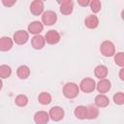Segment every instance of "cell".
<instances>
[{
	"mask_svg": "<svg viewBox=\"0 0 124 124\" xmlns=\"http://www.w3.org/2000/svg\"><path fill=\"white\" fill-rule=\"evenodd\" d=\"M63 95L67 99H74L79 94V87L75 82H67L63 86Z\"/></svg>",
	"mask_w": 124,
	"mask_h": 124,
	"instance_id": "obj_1",
	"label": "cell"
},
{
	"mask_svg": "<svg viewBox=\"0 0 124 124\" xmlns=\"http://www.w3.org/2000/svg\"><path fill=\"white\" fill-rule=\"evenodd\" d=\"M100 52L105 57H111L115 53L114 44L110 41H104L100 46Z\"/></svg>",
	"mask_w": 124,
	"mask_h": 124,
	"instance_id": "obj_2",
	"label": "cell"
},
{
	"mask_svg": "<svg viewBox=\"0 0 124 124\" xmlns=\"http://www.w3.org/2000/svg\"><path fill=\"white\" fill-rule=\"evenodd\" d=\"M78 87L84 93H91L96 88V82L91 78H85L81 79Z\"/></svg>",
	"mask_w": 124,
	"mask_h": 124,
	"instance_id": "obj_3",
	"label": "cell"
},
{
	"mask_svg": "<svg viewBox=\"0 0 124 124\" xmlns=\"http://www.w3.org/2000/svg\"><path fill=\"white\" fill-rule=\"evenodd\" d=\"M48 115H49V119H51L52 121L58 122V121H60V120H62L64 118L65 111H64V109L61 107L55 106V107H52L49 109Z\"/></svg>",
	"mask_w": 124,
	"mask_h": 124,
	"instance_id": "obj_4",
	"label": "cell"
},
{
	"mask_svg": "<svg viewBox=\"0 0 124 124\" xmlns=\"http://www.w3.org/2000/svg\"><path fill=\"white\" fill-rule=\"evenodd\" d=\"M56 21H57V15L55 12L49 10L42 14V22L45 25L50 26V25H53Z\"/></svg>",
	"mask_w": 124,
	"mask_h": 124,
	"instance_id": "obj_5",
	"label": "cell"
},
{
	"mask_svg": "<svg viewBox=\"0 0 124 124\" xmlns=\"http://www.w3.org/2000/svg\"><path fill=\"white\" fill-rule=\"evenodd\" d=\"M29 39V34L25 30H18L16 31L13 35V41L16 45H24L27 43Z\"/></svg>",
	"mask_w": 124,
	"mask_h": 124,
	"instance_id": "obj_6",
	"label": "cell"
},
{
	"mask_svg": "<svg viewBox=\"0 0 124 124\" xmlns=\"http://www.w3.org/2000/svg\"><path fill=\"white\" fill-rule=\"evenodd\" d=\"M60 39V34L56 30H48L45 35L46 43H47L48 45H56L59 43Z\"/></svg>",
	"mask_w": 124,
	"mask_h": 124,
	"instance_id": "obj_7",
	"label": "cell"
},
{
	"mask_svg": "<svg viewBox=\"0 0 124 124\" xmlns=\"http://www.w3.org/2000/svg\"><path fill=\"white\" fill-rule=\"evenodd\" d=\"M44 2L42 0H33L30 5V12L33 16H41L44 13Z\"/></svg>",
	"mask_w": 124,
	"mask_h": 124,
	"instance_id": "obj_8",
	"label": "cell"
},
{
	"mask_svg": "<svg viewBox=\"0 0 124 124\" xmlns=\"http://www.w3.org/2000/svg\"><path fill=\"white\" fill-rule=\"evenodd\" d=\"M111 88V82L109 79L108 78H101L99 80V82L96 84V89L99 93H102V94H105L107 92H108Z\"/></svg>",
	"mask_w": 124,
	"mask_h": 124,
	"instance_id": "obj_9",
	"label": "cell"
},
{
	"mask_svg": "<svg viewBox=\"0 0 124 124\" xmlns=\"http://www.w3.org/2000/svg\"><path fill=\"white\" fill-rule=\"evenodd\" d=\"M43 30H44V24L42 22L38 21V20L32 21L31 23H29V25L27 27V31L30 34H33V35H38Z\"/></svg>",
	"mask_w": 124,
	"mask_h": 124,
	"instance_id": "obj_10",
	"label": "cell"
},
{
	"mask_svg": "<svg viewBox=\"0 0 124 124\" xmlns=\"http://www.w3.org/2000/svg\"><path fill=\"white\" fill-rule=\"evenodd\" d=\"M34 121L36 124H46L49 121V115L45 110H39L34 114Z\"/></svg>",
	"mask_w": 124,
	"mask_h": 124,
	"instance_id": "obj_11",
	"label": "cell"
},
{
	"mask_svg": "<svg viewBox=\"0 0 124 124\" xmlns=\"http://www.w3.org/2000/svg\"><path fill=\"white\" fill-rule=\"evenodd\" d=\"M31 45L33 46L34 49H42L45 45H46V40H45V37H43L42 35L38 34V35H35L32 39H31Z\"/></svg>",
	"mask_w": 124,
	"mask_h": 124,
	"instance_id": "obj_12",
	"label": "cell"
},
{
	"mask_svg": "<svg viewBox=\"0 0 124 124\" xmlns=\"http://www.w3.org/2000/svg\"><path fill=\"white\" fill-rule=\"evenodd\" d=\"M14 45V41L13 39H11L10 37L4 36L2 38H0V51H9Z\"/></svg>",
	"mask_w": 124,
	"mask_h": 124,
	"instance_id": "obj_13",
	"label": "cell"
},
{
	"mask_svg": "<svg viewBox=\"0 0 124 124\" xmlns=\"http://www.w3.org/2000/svg\"><path fill=\"white\" fill-rule=\"evenodd\" d=\"M84 25L88 29H95L99 25V18L95 15H90L85 17L84 19Z\"/></svg>",
	"mask_w": 124,
	"mask_h": 124,
	"instance_id": "obj_14",
	"label": "cell"
},
{
	"mask_svg": "<svg viewBox=\"0 0 124 124\" xmlns=\"http://www.w3.org/2000/svg\"><path fill=\"white\" fill-rule=\"evenodd\" d=\"M94 103H95V106L97 108H106L109 105V99L105 94L100 93L99 95H97L95 97Z\"/></svg>",
	"mask_w": 124,
	"mask_h": 124,
	"instance_id": "obj_15",
	"label": "cell"
},
{
	"mask_svg": "<svg viewBox=\"0 0 124 124\" xmlns=\"http://www.w3.org/2000/svg\"><path fill=\"white\" fill-rule=\"evenodd\" d=\"M108 74V69L105 66V65H98L95 69H94V75L97 78L101 79V78H107Z\"/></svg>",
	"mask_w": 124,
	"mask_h": 124,
	"instance_id": "obj_16",
	"label": "cell"
},
{
	"mask_svg": "<svg viewBox=\"0 0 124 124\" xmlns=\"http://www.w3.org/2000/svg\"><path fill=\"white\" fill-rule=\"evenodd\" d=\"M16 75L21 79H26L30 76V69L26 65H21L16 69Z\"/></svg>",
	"mask_w": 124,
	"mask_h": 124,
	"instance_id": "obj_17",
	"label": "cell"
},
{
	"mask_svg": "<svg viewBox=\"0 0 124 124\" xmlns=\"http://www.w3.org/2000/svg\"><path fill=\"white\" fill-rule=\"evenodd\" d=\"M74 114L78 119H85L86 118V114H87V107L85 106H78L75 110H74Z\"/></svg>",
	"mask_w": 124,
	"mask_h": 124,
	"instance_id": "obj_18",
	"label": "cell"
},
{
	"mask_svg": "<svg viewBox=\"0 0 124 124\" xmlns=\"http://www.w3.org/2000/svg\"><path fill=\"white\" fill-rule=\"evenodd\" d=\"M73 10H74V3L73 1H70L68 3H65V4H62L60 5V8H59V11L62 15L64 16H69L73 13Z\"/></svg>",
	"mask_w": 124,
	"mask_h": 124,
	"instance_id": "obj_19",
	"label": "cell"
},
{
	"mask_svg": "<svg viewBox=\"0 0 124 124\" xmlns=\"http://www.w3.org/2000/svg\"><path fill=\"white\" fill-rule=\"evenodd\" d=\"M38 101L43 106L49 105L51 103V95L48 92H41L38 96Z\"/></svg>",
	"mask_w": 124,
	"mask_h": 124,
	"instance_id": "obj_20",
	"label": "cell"
},
{
	"mask_svg": "<svg viewBox=\"0 0 124 124\" xmlns=\"http://www.w3.org/2000/svg\"><path fill=\"white\" fill-rule=\"evenodd\" d=\"M99 116V109L97 107L94 106H88L87 107V114H86V119L93 120L96 119Z\"/></svg>",
	"mask_w": 124,
	"mask_h": 124,
	"instance_id": "obj_21",
	"label": "cell"
},
{
	"mask_svg": "<svg viewBox=\"0 0 124 124\" xmlns=\"http://www.w3.org/2000/svg\"><path fill=\"white\" fill-rule=\"evenodd\" d=\"M12 75V69L9 65L3 64L0 66V78H8Z\"/></svg>",
	"mask_w": 124,
	"mask_h": 124,
	"instance_id": "obj_22",
	"label": "cell"
},
{
	"mask_svg": "<svg viewBox=\"0 0 124 124\" xmlns=\"http://www.w3.org/2000/svg\"><path fill=\"white\" fill-rule=\"evenodd\" d=\"M15 104L18 107H25L28 104V98L26 95L19 94L15 98Z\"/></svg>",
	"mask_w": 124,
	"mask_h": 124,
	"instance_id": "obj_23",
	"label": "cell"
},
{
	"mask_svg": "<svg viewBox=\"0 0 124 124\" xmlns=\"http://www.w3.org/2000/svg\"><path fill=\"white\" fill-rule=\"evenodd\" d=\"M89 6H90V10L92 11L93 14L99 13L101 11V8H102V4H101L100 0H91Z\"/></svg>",
	"mask_w": 124,
	"mask_h": 124,
	"instance_id": "obj_24",
	"label": "cell"
},
{
	"mask_svg": "<svg viewBox=\"0 0 124 124\" xmlns=\"http://www.w3.org/2000/svg\"><path fill=\"white\" fill-rule=\"evenodd\" d=\"M114 56V62L117 66L119 67H124V52L120 51V52H116L113 54Z\"/></svg>",
	"mask_w": 124,
	"mask_h": 124,
	"instance_id": "obj_25",
	"label": "cell"
},
{
	"mask_svg": "<svg viewBox=\"0 0 124 124\" xmlns=\"http://www.w3.org/2000/svg\"><path fill=\"white\" fill-rule=\"evenodd\" d=\"M113 103L118 106H122L124 104V93L123 92H117L113 95Z\"/></svg>",
	"mask_w": 124,
	"mask_h": 124,
	"instance_id": "obj_26",
	"label": "cell"
},
{
	"mask_svg": "<svg viewBox=\"0 0 124 124\" xmlns=\"http://www.w3.org/2000/svg\"><path fill=\"white\" fill-rule=\"evenodd\" d=\"M16 3V0H2V4L7 8L13 7Z\"/></svg>",
	"mask_w": 124,
	"mask_h": 124,
	"instance_id": "obj_27",
	"label": "cell"
},
{
	"mask_svg": "<svg viewBox=\"0 0 124 124\" xmlns=\"http://www.w3.org/2000/svg\"><path fill=\"white\" fill-rule=\"evenodd\" d=\"M77 2L80 7H87L89 6L91 0H77Z\"/></svg>",
	"mask_w": 124,
	"mask_h": 124,
	"instance_id": "obj_28",
	"label": "cell"
},
{
	"mask_svg": "<svg viewBox=\"0 0 124 124\" xmlns=\"http://www.w3.org/2000/svg\"><path fill=\"white\" fill-rule=\"evenodd\" d=\"M119 78L121 80H124V69H123V67L119 71Z\"/></svg>",
	"mask_w": 124,
	"mask_h": 124,
	"instance_id": "obj_29",
	"label": "cell"
},
{
	"mask_svg": "<svg viewBox=\"0 0 124 124\" xmlns=\"http://www.w3.org/2000/svg\"><path fill=\"white\" fill-rule=\"evenodd\" d=\"M72 0H56V2L59 4V5H62V4H65V3H68Z\"/></svg>",
	"mask_w": 124,
	"mask_h": 124,
	"instance_id": "obj_30",
	"label": "cell"
},
{
	"mask_svg": "<svg viewBox=\"0 0 124 124\" xmlns=\"http://www.w3.org/2000/svg\"><path fill=\"white\" fill-rule=\"evenodd\" d=\"M2 87H3V81H2V79L0 78V90L2 89Z\"/></svg>",
	"mask_w": 124,
	"mask_h": 124,
	"instance_id": "obj_31",
	"label": "cell"
},
{
	"mask_svg": "<svg viewBox=\"0 0 124 124\" xmlns=\"http://www.w3.org/2000/svg\"><path fill=\"white\" fill-rule=\"evenodd\" d=\"M42 1H46V0H42Z\"/></svg>",
	"mask_w": 124,
	"mask_h": 124,
	"instance_id": "obj_32",
	"label": "cell"
}]
</instances>
